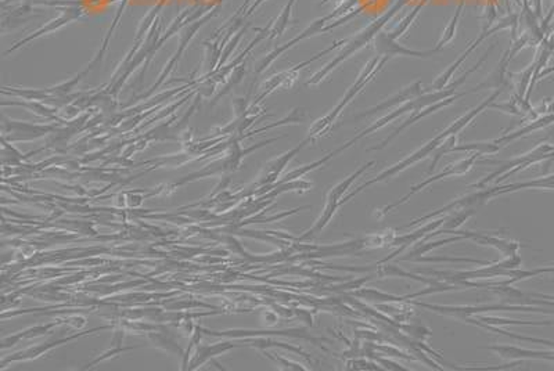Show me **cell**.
<instances>
[{"label":"cell","instance_id":"cell-1","mask_svg":"<svg viewBox=\"0 0 554 371\" xmlns=\"http://www.w3.org/2000/svg\"><path fill=\"white\" fill-rule=\"evenodd\" d=\"M497 94H499V92H496V93H493L492 94V97L491 98H488L484 104H481L480 107H477L474 111H471L470 114H467V115H464L463 118H460L458 122H455L453 125L447 131V132H444L441 136H438V138H435L434 140H431L430 143H427L423 149H420V150H418L416 153H413L410 157H407V158H404L403 161H400V162H398V164H395L393 167H391L389 169H387V171H384V172H381L380 175H377L376 178H373V179H370V180H367L366 183H363V184H360L358 189H355L353 191H351L349 194H347L344 198H342V201H341V205H344V204H347L348 201H351L352 198H355L358 194H360L362 191H365L366 189H369V187H371V186H374L376 183H380V182H384V180H388V179H391V178H393V176H396L398 173H400L402 171H404V169H407L409 167H411L413 164H418L419 161H422V160H424L426 157H429L438 146H441V143L444 142V139H447L451 134H458L464 125H467V123L478 114V112H481L493 98H496L497 97Z\"/></svg>","mask_w":554,"mask_h":371},{"label":"cell","instance_id":"cell-2","mask_svg":"<svg viewBox=\"0 0 554 371\" xmlns=\"http://www.w3.org/2000/svg\"><path fill=\"white\" fill-rule=\"evenodd\" d=\"M410 301V299H409ZM413 305H419L424 309H430L442 316L456 317L463 320L469 316H475L484 312H528V313H553V310H547L543 308H536L531 305H480V306H445V305H434V304H424V302H413Z\"/></svg>","mask_w":554,"mask_h":371},{"label":"cell","instance_id":"cell-3","mask_svg":"<svg viewBox=\"0 0 554 371\" xmlns=\"http://www.w3.org/2000/svg\"><path fill=\"white\" fill-rule=\"evenodd\" d=\"M480 154H481V153L475 151L473 156H470V157H467V158H464V160H462V161H459V162H456V164H453V165H451V167H447L441 173L434 175V176L426 179L424 182H422V183H419V184L411 186L410 190H409V193H407L406 195H403L402 198H399L398 201H395V202H392V204L385 205L382 209H380V212H378L377 216H378V218H382V216L388 215L389 212L395 211V209L399 208L400 205L406 204L414 194L420 193L423 189L429 187L430 184H433V183H435V182H441V180H444V179H447V178L463 176V175L469 173V172L471 171V168H473V165H474V162H475V160H477V157H478Z\"/></svg>","mask_w":554,"mask_h":371},{"label":"cell","instance_id":"cell-4","mask_svg":"<svg viewBox=\"0 0 554 371\" xmlns=\"http://www.w3.org/2000/svg\"><path fill=\"white\" fill-rule=\"evenodd\" d=\"M550 156H551V149L550 147H547V146L539 147V149L533 150L532 153H529V154H526L524 157H520V158H515L514 161L503 164L499 169H496L495 172H492L486 178H484L481 182L473 184V187H475V189L486 187V184H489L496 178H499L497 179V183H499V182L507 179L510 175H513V173H515V172H518V171H521V169H524V168H526V167H529V165H532L535 162L546 160Z\"/></svg>","mask_w":554,"mask_h":371},{"label":"cell","instance_id":"cell-5","mask_svg":"<svg viewBox=\"0 0 554 371\" xmlns=\"http://www.w3.org/2000/svg\"><path fill=\"white\" fill-rule=\"evenodd\" d=\"M108 328H111V326L96 327V328H92V330H89V331H82V332H78V334L71 335V337H67V338H61V339H56V341H49V342H43V343H38V345H35V346H31V348H27V349L21 350V352L13 353L12 356L3 357V359H2V367H6L9 363L25 361V360L38 359V357H41L42 354H46V353H49L52 349L59 348V346H61V345H64V343H67V342H71V341L78 339V338H81V337H85V335H88V334L97 332V331H104V330H108Z\"/></svg>","mask_w":554,"mask_h":371},{"label":"cell","instance_id":"cell-6","mask_svg":"<svg viewBox=\"0 0 554 371\" xmlns=\"http://www.w3.org/2000/svg\"><path fill=\"white\" fill-rule=\"evenodd\" d=\"M441 234L442 233H448V234H455V235H462L464 237V240H473L477 244L481 245H489L493 246L495 250H497L500 254H503V257H510L518 253V250L521 248V244L513 240H507V238H502L499 235L495 234H486V233H480V231H469V230H445L441 229L440 230Z\"/></svg>","mask_w":554,"mask_h":371},{"label":"cell","instance_id":"cell-7","mask_svg":"<svg viewBox=\"0 0 554 371\" xmlns=\"http://www.w3.org/2000/svg\"><path fill=\"white\" fill-rule=\"evenodd\" d=\"M447 219H448V216H442V218H440V219H435V220H433V222L424 224L423 227H420V229H418V230H414L413 233L403 234V235H395V238L392 240V242H391L389 245H391V246H396V250H395L393 253H391L388 257H385L382 261H380L378 264L391 262V261L395 259L398 255H400L406 248H409V246L420 242V241L424 240L430 233L438 230V229L447 222Z\"/></svg>","mask_w":554,"mask_h":371},{"label":"cell","instance_id":"cell-8","mask_svg":"<svg viewBox=\"0 0 554 371\" xmlns=\"http://www.w3.org/2000/svg\"><path fill=\"white\" fill-rule=\"evenodd\" d=\"M497 353L504 360H547L554 363V350H531L513 345H489L481 346Z\"/></svg>","mask_w":554,"mask_h":371},{"label":"cell","instance_id":"cell-9","mask_svg":"<svg viewBox=\"0 0 554 371\" xmlns=\"http://www.w3.org/2000/svg\"><path fill=\"white\" fill-rule=\"evenodd\" d=\"M203 331L208 335H214V337H230V338H243V337H266V335H285V337H291V338H302L311 342H320L322 339H318L312 335H309L305 330H300V328H293V330H280V331H223V332H218V331H211V330H205L203 328Z\"/></svg>","mask_w":554,"mask_h":371},{"label":"cell","instance_id":"cell-10","mask_svg":"<svg viewBox=\"0 0 554 371\" xmlns=\"http://www.w3.org/2000/svg\"><path fill=\"white\" fill-rule=\"evenodd\" d=\"M311 140H312V139L308 138V139H307L304 143H301L298 147L293 149V150L289 151L287 154H285V156L279 157L277 160L271 161V162L267 165L265 173L260 176L258 184H259V186H263V187H267V186L274 184V183L277 182V179H279V176L282 175V172L285 171L286 165H287V164L294 158V156H296L307 143H309Z\"/></svg>","mask_w":554,"mask_h":371},{"label":"cell","instance_id":"cell-11","mask_svg":"<svg viewBox=\"0 0 554 371\" xmlns=\"http://www.w3.org/2000/svg\"><path fill=\"white\" fill-rule=\"evenodd\" d=\"M237 346H238V345L233 343L232 341L218 342V343H215V345H203V346H198L197 350H196V353L193 354V360L190 361L189 368H190V370L198 368V367H201L203 364H205L207 361L212 360L215 356L222 354V353H225V352H227V350H230V349H233V348H237Z\"/></svg>","mask_w":554,"mask_h":371},{"label":"cell","instance_id":"cell-12","mask_svg":"<svg viewBox=\"0 0 554 371\" xmlns=\"http://www.w3.org/2000/svg\"><path fill=\"white\" fill-rule=\"evenodd\" d=\"M374 164H376V161H370V162L365 164V165L360 167L356 172H353L351 176H348L347 179H344L342 182H340L338 184H336V186L329 191V194H327V197H326V204L336 205V206L340 208L342 198L347 195V191L351 189V186L353 184V182H355L366 169H369V168L373 167Z\"/></svg>","mask_w":554,"mask_h":371},{"label":"cell","instance_id":"cell-13","mask_svg":"<svg viewBox=\"0 0 554 371\" xmlns=\"http://www.w3.org/2000/svg\"><path fill=\"white\" fill-rule=\"evenodd\" d=\"M462 240H464V237H462V235H453V237H447V238H441V240H437V241L418 242V244H414L413 250L409 251L407 255L400 257L398 261H399V262H402V261L413 262L416 258L423 257V255H426V254H429V253H431V251L440 248V246H444L445 244L448 245V244L458 242V241H462Z\"/></svg>","mask_w":554,"mask_h":371},{"label":"cell","instance_id":"cell-14","mask_svg":"<svg viewBox=\"0 0 554 371\" xmlns=\"http://www.w3.org/2000/svg\"><path fill=\"white\" fill-rule=\"evenodd\" d=\"M467 324L477 326V324H488V326H553L554 320H543V321H525V320H511L503 317H493V316H469L464 319Z\"/></svg>","mask_w":554,"mask_h":371},{"label":"cell","instance_id":"cell-15","mask_svg":"<svg viewBox=\"0 0 554 371\" xmlns=\"http://www.w3.org/2000/svg\"><path fill=\"white\" fill-rule=\"evenodd\" d=\"M63 323H67V319H65V321L57 320V321L48 323V324H38V326L30 327V328H27V330H24V331L16 332V334L9 335V337H5V338L2 339V349H6V348L13 346V345L19 343L21 339H30V338H35V337L45 335L46 332H49L50 330H53L54 327H57V326H60V324H63Z\"/></svg>","mask_w":554,"mask_h":371},{"label":"cell","instance_id":"cell-16","mask_svg":"<svg viewBox=\"0 0 554 371\" xmlns=\"http://www.w3.org/2000/svg\"><path fill=\"white\" fill-rule=\"evenodd\" d=\"M377 266H378L377 276L381 277V279H385V277H403V279H410V280H414V282L427 284V286H433V284L438 283V279H435V277L429 279V277H422V276H418V275H413V273L406 272L402 268H399V266H396L393 264H389V262L377 264Z\"/></svg>","mask_w":554,"mask_h":371},{"label":"cell","instance_id":"cell-17","mask_svg":"<svg viewBox=\"0 0 554 371\" xmlns=\"http://www.w3.org/2000/svg\"><path fill=\"white\" fill-rule=\"evenodd\" d=\"M355 297L365 299V301H376V302H391V304H398V302H406V295L399 297V295H392L376 288H369V287H362L353 293Z\"/></svg>","mask_w":554,"mask_h":371},{"label":"cell","instance_id":"cell-18","mask_svg":"<svg viewBox=\"0 0 554 371\" xmlns=\"http://www.w3.org/2000/svg\"><path fill=\"white\" fill-rule=\"evenodd\" d=\"M413 262H456V264H475V265H481V266H486L491 265L492 262L489 261H478V259H471V258H448V257H419L416 258Z\"/></svg>","mask_w":554,"mask_h":371},{"label":"cell","instance_id":"cell-19","mask_svg":"<svg viewBox=\"0 0 554 371\" xmlns=\"http://www.w3.org/2000/svg\"><path fill=\"white\" fill-rule=\"evenodd\" d=\"M263 353H265L266 357H269L270 360H273V361H276L277 364H279L283 370H298V371L308 370V367H305L304 364L297 363V361H291V360H289V359H286L283 356H279L277 353H270V352H266V350Z\"/></svg>","mask_w":554,"mask_h":371},{"label":"cell","instance_id":"cell-20","mask_svg":"<svg viewBox=\"0 0 554 371\" xmlns=\"http://www.w3.org/2000/svg\"><path fill=\"white\" fill-rule=\"evenodd\" d=\"M149 338H150L152 342H154L157 346L163 348L164 350L175 352V353H179L181 356H183L182 349H181L172 339H170V338H167V337H163V335H160V334H154V332H153V334H149Z\"/></svg>","mask_w":554,"mask_h":371},{"label":"cell","instance_id":"cell-21","mask_svg":"<svg viewBox=\"0 0 554 371\" xmlns=\"http://www.w3.org/2000/svg\"><path fill=\"white\" fill-rule=\"evenodd\" d=\"M366 356H370L371 359H374L376 361H378L381 365H384L387 370H407L406 367H402L400 364H398V363L392 361L391 359H385V357H377V356H374V353H371V352H367V353H366Z\"/></svg>","mask_w":554,"mask_h":371},{"label":"cell","instance_id":"cell-22","mask_svg":"<svg viewBox=\"0 0 554 371\" xmlns=\"http://www.w3.org/2000/svg\"><path fill=\"white\" fill-rule=\"evenodd\" d=\"M262 320H263V323H265L266 326H274L276 321L279 320V316H277L274 312L266 310V312L262 313Z\"/></svg>","mask_w":554,"mask_h":371},{"label":"cell","instance_id":"cell-23","mask_svg":"<svg viewBox=\"0 0 554 371\" xmlns=\"http://www.w3.org/2000/svg\"><path fill=\"white\" fill-rule=\"evenodd\" d=\"M418 87H419V85H416V86H414V87H413V90H411V89H409V90H407V92H406V93H404V94H400V96H399V98H400V97H404V96H411V94H414V93H416V89H418ZM395 101H396V98H392V101H388V103H385V104H382V105H381V107H377V108H374V109H371V111H370V112H366V114H365V115H369V114H373V112H376V111H377V109H380V108H384V107H388V105H391V104H393V103H395Z\"/></svg>","mask_w":554,"mask_h":371}]
</instances>
